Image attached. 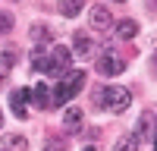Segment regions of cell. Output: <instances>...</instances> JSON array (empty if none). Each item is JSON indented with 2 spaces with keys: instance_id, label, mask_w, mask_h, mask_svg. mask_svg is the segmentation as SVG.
<instances>
[{
  "instance_id": "1",
  "label": "cell",
  "mask_w": 157,
  "mask_h": 151,
  "mask_svg": "<svg viewBox=\"0 0 157 151\" xmlns=\"http://www.w3.org/2000/svg\"><path fill=\"white\" fill-rule=\"evenodd\" d=\"M82 85H85V72H82V69L63 72L60 82H57V88H54V101H57V104H69V101L82 91Z\"/></svg>"
},
{
  "instance_id": "2",
  "label": "cell",
  "mask_w": 157,
  "mask_h": 151,
  "mask_svg": "<svg viewBox=\"0 0 157 151\" xmlns=\"http://www.w3.org/2000/svg\"><path fill=\"white\" fill-rule=\"evenodd\" d=\"M94 98L101 101V107H107L113 113H123L132 104V95H129V88H123V85H107V88H101Z\"/></svg>"
},
{
  "instance_id": "3",
  "label": "cell",
  "mask_w": 157,
  "mask_h": 151,
  "mask_svg": "<svg viewBox=\"0 0 157 151\" xmlns=\"http://www.w3.org/2000/svg\"><path fill=\"white\" fill-rule=\"evenodd\" d=\"M69 66H72V50L63 47V44H57L50 54H44V66H41V72H47V76H54V79H60L63 72H69Z\"/></svg>"
},
{
  "instance_id": "4",
  "label": "cell",
  "mask_w": 157,
  "mask_h": 151,
  "mask_svg": "<svg viewBox=\"0 0 157 151\" xmlns=\"http://www.w3.org/2000/svg\"><path fill=\"white\" fill-rule=\"evenodd\" d=\"M88 22H91V29H98V32H110L113 29V16H110L107 6H91Z\"/></svg>"
},
{
  "instance_id": "5",
  "label": "cell",
  "mask_w": 157,
  "mask_h": 151,
  "mask_svg": "<svg viewBox=\"0 0 157 151\" xmlns=\"http://www.w3.org/2000/svg\"><path fill=\"white\" fill-rule=\"evenodd\" d=\"M135 138H138V142H151V138H157V113H151V110H148L145 117H141Z\"/></svg>"
},
{
  "instance_id": "6",
  "label": "cell",
  "mask_w": 157,
  "mask_h": 151,
  "mask_svg": "<svg viewBox=\"0 0 157 151\" xmlns=\"http://www.w3.org/2000/svg\"><path fill=\"white\" fill-rule=\"evenodd\" d=\"M82 120H85L82 107L69 104L66 110H63V129H66V132H78V129H82Z\"/></svg>"
},
{
  "instance_id": "7",
  "label": "cell",
  "mask_w": 157,
  "mask_h": 151,
  "mask_svg": "<svg viewBox=\"0 0 157 151\" xmlns=\"http://www.w3.org/2000/svg\"><path fill=\"white\" fill-rule=\"evenodd\" d=\"M25 101H29V88H16V91L10 95V107H13V113H16L19 120L29 117V110H25Z\"/></svg>"
},
{
  "instance_id": "8",
  "label": "cell",
  "mask_w": 157,
  "mask_h": 151,
  "mask_svg": "<svg viewBox=\"0 0 157 151\" xmlns=\"http://www.w3.org/2000/svg\"><path fill=\"white\" fill-rule=\"evenodd\" d=\"M98 69H101L104 76H120V72L126 69V63H123L120 57H101V60H98Z\"/></svg>"
},
{
  "instance_id": "9",
  "label": "cell",
  "mask_w": 157,
  "mask_h": 151,
  "mask_svg": "<svg viewBox=\"0 0 157 151\" xmlns=\"http://www.w3.org/2000/svg\"><path fill=\"white\" fill-rule=\"evenodd\" d=\"M29 98H32V101H35V104L41 107V110L54 107V104H50V91H47V85H44V82H38L35 88H29Z\"/></svg>"
},
{
  "instance_id": "10",
  "label": "cell",
  "mask_w": 157,
  "mask_h": 151,
  "mask_svg": "<svg viewBox=\"0 0 157 151\" xmlns=\"http://www.w3.org/2000/svg\"><path fill=\"white\" fill-rule=\"evenodd\" d=\"M94 50H98V44L91 41L85 32H78V35H75V54H78V57H91Z\"/></svg>"
},
{
  "instance_id": "11",
  "label": "cell",
  "mask_w": 157,
  "mask_h": 151,
  "mask_svg": "<svg viewBox=\"0 0 157 151\" xmlns=\"http://www.w3.org/2000/svg\"><path fill=\"white\" fill-rule=\"evenodd\" d=\"M82 3H85V0H57V10H60V16L72 19V16L82 13Z\"/></svg>"
},
{
  "instance_id": "12",
  "label": "cell",
  "mask_w": 157,
  "mask_h": 151,
  "mask_svg": "<svg viewBox=\"0 0 157 151\" xmlns=\"http://www.w3.org/2000/svg\"><path fill=\"white\" fill-rule=\"evenodd\" d=\"M29 142H25L22 135H3L0 138V151H25Z\"/></svg>"
},
{
  "instance_id": "13",
  "label": "cell",
  "mask_w": 157,
  "mask_h": 151,
  "mask_svg": "<svg viewBox=\"0 0 157 151\" xmlns=\"http://www.w3.org/2000/svg\"><path fill=\"white\" fill-rule=\"evenodd\" d=\"M113 32L120 35L123 41H129V38H135V32H138V25H135L132 19H120V22H116V29H113Z\"/></svg>"
},
{
  "instance_id": "14",
  "label": "cell",
  "mask_w": 157,
  "mask_h": 151,
  "mask_svg": "<svg viewBox=\"0 0 157 151\" xmlns=\"http://www.w3.org/2000/svg\"><path fill=\"white\" fill-rule=\"evenodd\" d=\"M113 151H138V138H135V135H123V138H116Z\"/></svg>"
},
{
  "instance_id": "15",
  "label": "cell",
  "mask_w": 157,
  "mask_h": 151,
  "mask_svg": "<svg viewBox=\"0 0 157 151\" xmlns=\"http://www.w3.org/2000/svg\"><path fill=\"white\" fill-rule=\"evenodd\" d=\"M32 41H35V44L50 41V29H47V25H35V29H32Z\"/></svg>"
},
{
  "instance_id": "16",
  "label": "cell",
  "mask_w": 157,
  "mask_h": 151,
  "mask_svg": "<svg viewBox=\"0 0 157 151\" xmlns=\"http://www.w3.org/2000/svg\"><path fill=\"white\" fill-rule=\"evenodd\" d=\"M16 50H3V54H0V66H3V69H10V66H16Z\"/></svg>"
},
{
  "instance_id": "17",
  "label": "cell",
  "mask_w": 157,
  "mask_h": 151,
  "mask_svg": "<svg viewBox=\"0 0 157 151\" xmlns=\"http://www.w3.org/2000/svg\"><path fill=\"white\" fill-rule=\"evenodd\" d=\"M13 29V13H3V10H0V35H6Z\"/></svg>"
},
{
  "instance_id": "18",
  "label": "cell",
  "mask_w": 157,
  "mask_h": 151,
  "mask_svg": "<svg viewBox=\"0 0 157 151\" xmlns=\"http://www.w3.org/2000/svg\"><path fill=\"white\" fill-rule=\"evenodd\" d=\"M47 151H63V142H57V138H50V142H47Z\"/></svg>"
},
{
  "instance_id": "19",
  "label": "cell",
  "mask_w": 157,
  "mask_h": 151,
  "mask_svg": "<svg viewBox=\"0 0 157 151\" xmlns=\"http://www.w3.org/2000/svg\"><path fill=\"white\" fill-rule=\"evenodd\" d=\"M82 151H98V148H94V145H88V148H82Z\"/></svg>"
},
{
  "instance_id": "20",
  "label": "cell",
  "mask_w": 157,
  "mask_h": 151,
  "mask_svg": "<svg viewBox=\"0 0 157 151\" xmlns=\"http://www.w3.org/2000/svg\"><path fill=\"white\" fill-rule=\"evenodd\" d=\"M0 126H3V113H0Z\"/></svg>"
},
{
  "instance_id": "21",
  "label": "cell",
  "mask_w": 157,
  "mask_h": 151,
  "mask_svg": "<svg viewBox=\"0 0 157 151\" xmlns=\"http://www.w3.org/2000/svg\"><path fill=\"white\" fill-rule=\"evenodd\" d=\"M154 151H157V138H154Z\"/></svg>"
},
{
  "instance_id": "22",
  "label": "cell",
  "mask_w": 157,
  "mask_h": 151,
  "mask_svg": "<svg viewBox=\"0 0 157 151\" xmlns=\"http://www.w3.org/2000/svg\"><path fill=\"white\" fill-rule=\"evenodd\" d=\"M116 3H123V0H116Z\"/></svg>"
}]
</instances>
